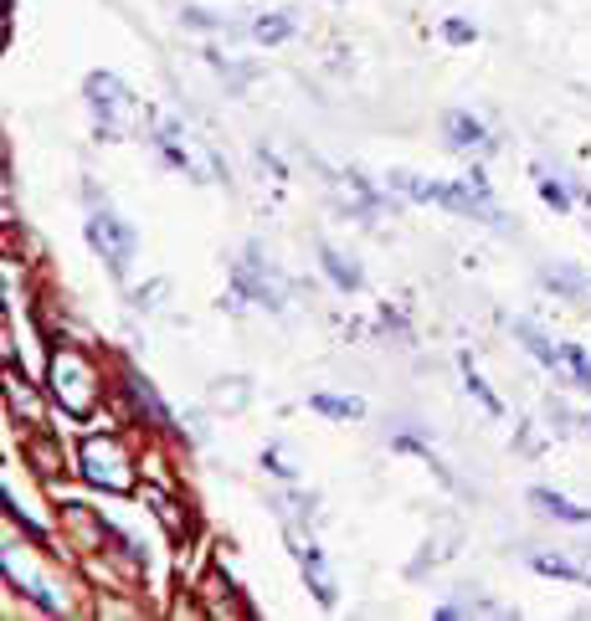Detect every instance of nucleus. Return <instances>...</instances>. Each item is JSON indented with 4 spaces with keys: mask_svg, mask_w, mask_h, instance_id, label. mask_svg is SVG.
I'll use <instances>...</instances> for the list:
<instances>
[{
    "mask_svg": "<svg viewBox=\"0 0 591 621\" xmlns=\"http://www.w3.org/2000/svg\"><path fill=\"white\" fill-rule=\"evenodd\" d=\"M514 334H519V339L530 345V354H535V360H540V365H551L555 375L566 370V345H551V339H545V334L535 329V324H525V319L514 324Z\"/></svg>",
    "mask_w": 591,
    "mask_h": 621,
    "instance_id": "15",
    "label": "nucleus"
},
{
    "mask_svg": "<svg viewBox=\"0 0 591 621\" xmlns=\"http://www.w3.org/2000/svg\"><path fill=\"white\" fill-rule=\"evenodd\" d=\"M525 560H530V570H540V575H555V581H576V585H591V565L561 560V555H540V549H530Z\"/></svg>",
    "mask_w": 591,
    "mask_h": 621,
    "instance_id": "13",
    "label": "nucleus"
},
{
    "mask_svg": "<svg viewBox=\"0 0 591 621\" xmlns=\"http://www.w3.org/2000/svg\"><path fill=\"white\" fill-rule=\"evenodd\" d=\"M262 467H268L273 478H294V467H288V457H283L278 447H268V452H262Z\"/></svg>",
    "mask_w": 591,
    "mask_h": 621,
    "instance_id": "23",
    "label": "nucleus"
},
{
    "mask_svg": "<svg viewBox=\"0 0 591 621\" xmlns=\"http://www.w3.org/2000/svg\"><path fill=\"white\" fill-rule=\"evenodd\" d=\"M180 21H185V26H196V31H232V21L217 16V11H201V5H185Z\"/></svg>",
    "mask_w": 591,
    "mask_h": 621,
    "instance_id": "19",
    "label": "nucleus"
},
{
    "mask_svg": "<svg viewBox=\"0 0 591 621\" xmlns=\"http://www.w3.org/2000/svg\"><path fill=\"white\" fill-rule=\"evenodd\" d=\"M530 504L540 508V514L561 519V525H591V508L571 504V499H561V493H551V488H530Z\"/></svg>",
    "mask_w": 591,
    "mask_h": 621,
    "instance_id": "12",
    "label": "nucleus"
},
{
    "mask_svg": "<svg viewBox=\"0 0 591 621\" xmlns=\"http://www.w3.org/2000/svg\"><path fill=\"white\" fill-rule=\"evenodd\" d=\"M309 406H314L319 416H330V422H360V416H365V401H360V396H330V390H314Z\"/></svg>",
    "mask_w": 591,
    "mask_h": 621,
    "instance_id": "14",
    "label": "nucleus"
},
{
    "mask_svg": "<svg viewBox=\"0 0 591 621\" xmlns=\"http://www.w3.org/2000/svg\"><path fill=\"white\" fill-rule=\"evenodd\" d=\"M294 560L304 570V581L314 591L319 606H335V575H330V565H324V549L314 540H294Z\"/></svg>",
    "mask_w": 591,
    "mask_h": 621,
    "instance_id": "7",
    "label": "nucleus"
},
{
    "mask_svg": "<svg viewBox=\"0 0 591 621\" xmlns=\"http://www.w3.org/2000/svg\"><path fill=\"white\" fill-rule=\"evenodd\" d=\"M566 370L576 375V386H587V390H591V354L581 350V345H566Z\"/></svg>",
    "mask_w": 591,
    "mask_h": 621,
    "instance_id": "21",
    "label": "nucleus"
},
{
    "mask_svg": "<svg viewBox=\"0 0 591 621\" xmlns=\"http://www.w3.org/2000/svg\"><path fill=\"white\" fill-rule=\"evenodd\" d=\"M52 396H57V406L67 416H88L93 401H99V370L88 365V354H78L73 345H62L52 350Z\"/></svg>",
    "mask_w": 591,
    "mask_h": 621,
    "instance_id": "1",
    "label": "nucleus"
},
{
    "mask_svg": "<svg viewBox=\"0 0 591 621\" xmlns=\"http://www.w3.org/2000/svg\"><path fill=\"white\" fill-rule=\"evenodd\" d=\"M82 93H88V108L99 118V134L103 139H124L129 129V114H134V98L129 88L114 78V73H93V78L82 82Z\"/></svg>",
    "mask_w": 591,
    "mask_h": 621,
    "instance_id": "4",
    "label": "nucleus"
},
{
    "mask_svg": "<svg viewBox=\"0 0 591 621\" xmlns=\"http://www.w3.org/2000/svg\"><path fill=\"white\" fill-rule=\"evenodd\" d=\"M535 180H540V200H545V206H555V211H571V195H566V185H561V180H551L545 170H535Z\"/></svg>",
    "mask_w": 591,
    "mask_h": 621,
    "instance_id": "20",
    "label": "nucleus"
},
{
    "mask_svg": "<svg viewBox=\"0 0 591 621\" xmlns=\"http://www.w3.org/2000/svg\"><path fill=\"white\" fill-rule=\"evenodd\" d=\"M442 37L453 41V47H468V41H478V26H473V21L448 16V21H442Z\"/></svg>",
    "mask_w": 591,
    "mask_h": 621,
    "instance_id": "22",
    "label": "nucleus"
},
{
    "mask_svg": "<svg viewBox=\"0 0 591 621\" xmlns=\"http://www.w3.org/2000/svg\"><path fill=\"white\" fill-rule=\"evenodd\" d=\"M319 262H324V277H330L335 288L360 293V283H365V272L355 268V257H345L339 247H330V242H319Z\"/></svg>",
    "mask_w": 591,
    "mask_h": 621,
    "instance_id": "11",
    "label": "nucleus"
},
{
    "mask_svg": "<svg viewBox=\"0 0 591 621\" xmlns=\"http://www.w3.org/2000/svg\"><path fill=\"white\" fill-rule=\"evenodd\" d=\"M82 478L93 488H103V493H129L134 488V463H129V452H124V442L118 437H88L82 442Z\"/></svg>",
    "mask_w": 591,
    "mask_h": 621,
    "instance_id": "2",
    "label": "nucleus"
},
{
    "mask_svg": "<svg viewBox=\"0 0 591 621\" xmlns=\"http://www.w3.org/2000/svg\"><path fill=\"white\" fill-rule=\"evenodd\" d=\"M232 293L236 298H253V303H262V309H283V298H288V288H283V277H278L268 262H262V253L257 247H247L242 253V262L232 268Z\"/></svg>",
    "mask_w": 591,
    "mask_h": 621,
    "instance_id": "5",
    "label": "nucleus"
},
{
    "mask_svg": "<svg viewBox=\"0 0 591 621\" xmlns=\"http://www.w3.org/2000/svg\"><path fill=\"white\" fill-rule=\"evenodd\" d=\"M247 31H253L262 47H278V41H288L298 31V16H294V11H268V16H257Z\"/></svg>",
    "mask_w": 591,
    "mask_h": 621,
    "instance_id": "16",
    "label": "nucleus"
},
{
    "mask_svg": "<svg viewBox=\"0 0 591 621\" xmlns=\"http://www.w3.org/2000/svg\"><path fill=\"white\" fill-rule=\"evenodd\" d=\"M442 134H448V144H453V150H468V155H489V150H493V139H489V129H484V118L463 114V108H453V114L442 118Z\"/></svg>",
    "mask_w": 591,
    "mask_h": 621,
    "instance_id": "9",
    "label": "nucleus"
},
{
    "mask_svg": "<svg viewBox=\"0 0 591 621\" xmlns=\"http://www.w3.org/2000/svg\"><path fill=\"white\" fill-rule=\"evenodd\" d=\"M155 144H159V155H165V165L185 170L191 180H217V170H211L206 159H196V150H191V134L180 129V118H170V114L155 118Z\"/></svg>",
    "mask_w": 591,
    "mask_h": 621,
    "instance_id": "6",
    "label": "nucleus"
},
{
    "mask_svg": "<svg viewBox=\"0 0 591 621\" xmlns=\"http://www.w3.org/2000/svg\"><path fill=\"white\" fill-rule=\"evenodd\" d=\"M5 581H11V585H21V591H26V596H31V601L41 606V611H62V601H57V596H52V585L41 581L37 570H26V565H21L16 555H11V549H5Z\"/></svg>",
    "mask_w": 591,
    "mask_h": 621,
    "instance_id": "10",
    "label": "nucleus"
},
{
    "mask_svg": "<svg viewBox=\"0 0 591 621\" xmlns=\"http://www.w3.org/2000/svg\"><path fill=\"white\" fill-rule=\"evenodd\" d=\"M124 390H129V401H134V411L150 422V427L170 431L176 422H170V406L155 396V386H150V375H139V370H124Z\"/></svg>",
    "mask_w": 591,
    "mask_h": 621,
    "instance_id": "8",
    "label": "nucleus"
},
{
    "mask_svg": "<svg viewBox=\"0 0 591 621\" xmlns=\"http://www.w3.org/2000/svg\"><path fill=\"white\" fill-rule=\"evenodd\" d=\"M82 232H88L93 253L108 262V272H114V277H124V272H129L139 236H134V227H129L124 216H114L108 206H93V216H88V227H82Z\"/></svg>",
    "mask_w": 591,
    "mask_h": 621,
    "instance_id": "3",
    "label": "nucleus"
},
{
    "mask_svg": "<svg viewBox=\"0 0 591 621\" xmlns=\"http://www.w3.org/2000/svg\"><path fill=\"white\" fill-rule=\"evenodd\" d=\"M545 288L566 293V298H581V293H587V277L576 268H555V272H545Z\"/></svg>",
    "mask_w": 591,
    "mask_h": 621,
    "instance_id": "18",
    "label": "nucleus"
},
{
    "mask_svg": "<svg viewBox=\"0 0 591 621\" xmlns=\"http://www.w3.org/2000/svg\"><path fill=\"white\" fill-rule=\"evenodd\" d=\"M463 380H468V390H473V396H478V406L489 411V416H504V406H499V396H493V390L484 386V380H478V370H473V360H468V354H463Z\"/></svg>",
    "mask_w": 591,
    "mask_h": 621,
    "instance_id": "17",
    "label": "nucleus"
}]
</instances>
